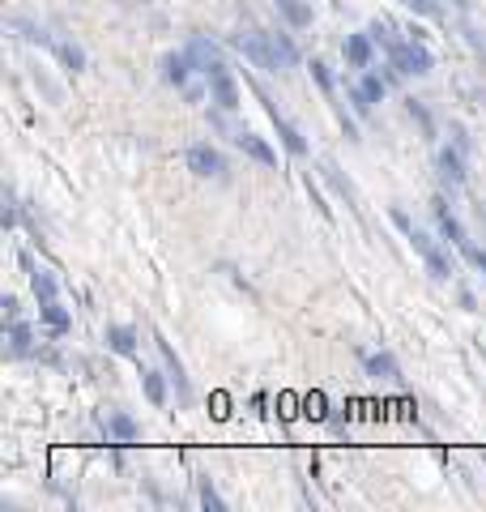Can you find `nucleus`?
I'll return each mask as SVG.
<instances>
[{
	"label": "nucleus",
	"mask_w": 486,
	"mask_h": 512,
	"mask_svg": "<svg viewBox=\"0 0 486 512\" xmlns=\"http://www.w3.org/2000/svg\"><path fill=\"white\" fill-rule=\"evenodd\" d=\"M367 376H371V380L401 384V367H397V359H393V350H380V355H367Z\"/></svg>",
	"instance_id": "16"
},
{
	"label": "nucleus",
	"mask_w": 486,
	"mask_h": 512,
	"mask_svg": "<svg viewBox=\"0 0 486 512\" xmlns=\"http://www.w3.org/2000/svg\"><path fill=\"white\" fill-rule=\"evenodd\" d=\"M184 52L192 56V64H197V73H205V69H209V64H214V60H222L218 43L209 39V35H192V43L184 47Z\"/></svg>",
	"instance_id": "17"
},
{
	"label": "nucleus",
	"mask_w": 486,
	"mask_h": 512,
	"mask_svg": "<svg viewBox=\"0 0 486 512\" xmlns=\"http://www.w3.org/2000/svg\"><path fill=\"white\" fill-rule=\"evenodd\" d=\"M367 35L384 47L388 64H393L401 77H427V73L435 69V56H431L427 39H414V35H410V39H401V35H393V22H384V18L371 22V26H367Z\"/></svg>",
	"instance_id": "1"
},
{
	"label": "nucleus",
	"mask_w": 486,
	"mask_h": 512,
	"mask_svg": "<svg viewBox=\"0 0 486 512\" xmlns=\"http://www.w3.org/2000/svg\"><path fill=\"white\" fill-rule=\"evenodd\" d=\"M478 214H482V222H486V210H482V205H478Z\"/></svg>",
	"instance_id": "36"
},
{
	"label": "nucleus",
	"mask_w": 486,
	"mask_h": 512,
	"mask_svg": "<svg viewBox=\"0 0 486 512\" xmlns=\"http://www.w3.org/2000/svg\"><path fill=\"white\" fill-rule=\"evenodd\" d=\"M388 218H393V227H397L405 239H410V248L423 256V265L431 269V278H435V282H448L452 274H457V269H452L448 248H444V244H435V239H431L423 227H414L410 214H405V210H388Z\"/></svg>",
	"instance_id": "2"
},
{
	"label": "nucleus",
	"mask_w": 486,
	"mask_h": 512,
	"mask_svg": "<svg viewBox=\"0 0 486 512\" xmlns=\"http://www.w3.org/2000/svg\"><path fill=\"white\" fill-rule=\"evenodd\" d=\"M461 308L465 312H478V303H474V295H469V291H461Z\"/></svg>",
	"instance_id": "34"
},
{
	"label": "nucleus",
	"mask_w": 486,
	"mask_h": 512,
	"mask_svg": "<svg viewBox=\"0 0 486 512\" xmlns=\"http://www.w3.org/2000/svg\"><path fill=\"white\" fill-rule=\"evenodd\" d=\"M431 214H435V227H440V235H444L457 252H465L469 244H474V239H469V231H465V222L452 214V205H448L444 197H435V201H431Z\"/></svg>",
	"instance_id": "8"
},
{
	"label": "nucleus",
	"mask_w": 486,
	"mask_h": 512,
	"mask_svg": "<svg viewBox=\"0 0 486 512\" xmlns=\"http://www.w3.org/2000/svg\"><path fill=\"white\" fill-rule=\"evenodd\" d=\"M192 73H197V64H192L188 52H167L162 56V82L175 86V90H192Z\"/></svg>",
	"instance_id": "10"
},
{
	"label": "nucleus",
	"mask_w": 486,
	"mask_h": 512,
	"mask_svg": "<svg viewBox=\"0 0 486 512\" xmlns=\"http://www.w3.org/2000/svg\"><path fill=\"white\" fill-rule=\"evenodd\" d=\"M5 355L9 359H30L35 355V329L26 320H5Z\"/></svg>",
	"instance_id": "11"
},
{
	"label": "nucleus",
	"mask_w": 486,
	"mask_h": 512,
	"mask_svg": "<svg viewBox=\"0 0 486 512\" xmlns=\"http://www.w3.org/2000/svg\"><path fill=\"white\" fill-rule=\"evenodd\" d=\"M273 52H278V64H282V73L286 69H299V47H295V39L290 35H282V30H273Z\"/></svg>",
	"instance_id": "22"
},
{
	"label": "nucleus",
	"mask_w": 486,
	"mask_h": 512,
	"mask_svg": "<svg viewBox=\"0 0 486 512\" xmlns=\"http://www.w3.org/2000/svg\"><path fill=\"white\" fill-rule=\"evenodd\" d=\"M452 5H457V9H469V0H452Z\"/></svg>",
	"instance_id": "35"
},
{
	"label": "nucleus",
	"mask_w": 486,
	"mask_h": 512,
	"mask_svg": "<svg viewBox=\"0 0 486 512\" xmlns=\"http://www.w3.org/2000/svg\"><path fill=\"white\" fill-rule=\"evenodd\" d=\"M197 495H201V508H209V512H226V500L218 495V487L209 483V478H201V483H197Z\"/></svg>",
	"instance_id": "24"
},
{
	"label": "nucleus",
	"mask_w": 486,
	"mask_h": 512,
	"mask_svg": "<svg viewBox=\"0 0 486 512\" xmlns=\"http://www.w3.org/2000/svg\"><path fill=\"white\" fill-rule=\"evenodd\" d=\"M107 431H111V436H116L120 444H133V440H137V423L128 419V414H111V419H107Z\"/></svg>",
	"instance_id": "23"
},
{
	"label": "nucleus",
	"mask_w": 486,
	"mask_h": 512,
	"mask_svg": "<svg viewBox=\"0 0 486 512\" xmlns=\"http://www.w3.org/2000/svg\"><path fill=\"white\" fill-rule=\"evenodd\" d=\"M5 320H22V308H18V299L5 295Z\"/></svg>",
	"instance_id": "32"
},
{
	"label": "nucleus",
	"mask_w": 486,
	"mask_h": 512,
	"mask_svg": "<svg viewBox=\"0 0 486 512\" xmlns=\"http://www.w3.org/2000/svg\"><path fill=\"white\" fill-rule=\"evenodd\" d=\"M461 256H465V261H469V265H474V269H482V278H486V248H478V244H469V248H465Z\"/></svg>",
	"instance_id": "31"
},
{
	"label": "nucleus",
	"mask_w": 486,
	"mask_h": 512,
	"mask_svg": "<svg viewBox=\"0 0 486 512\" xmlns=\"http://www.w3.org/2000/svg\"><path fill=\"white\" fill-rule=\"evenodd\" d=\"M312 77H316V86L324 90V99H337V86H333L329 64H324V60H312Z\"/></svg>",
	"instance_id": "27"
},
{
	"label": "nucleus",
	"mask_w": 486,
	"mask_h": 512,
	"mask_svg": "<svg viewBox=\"0 0 486 512\" xmlns=\"http://www.w3.org/2000/svg\"><path fill=\"white\" fill-rule=\"evenodd\" d=\"M435 167H440V184L448 192L465 188V150L461 146H444L440 154H435Z\"/></svg>",
	"instance_id": "9"
},
{
	"label": "nucleus",
	"mask_w": 486,
	"mask_h": 512,
	"mask_svg": "<svg viewBox=\"0 0 486 512\" xmlns=\"http://www.w3.org/2000/svg\"><path fill=\"white\" fill-rule=\"evenodd\" d=\"M154 346H158V359H162V367H167L171 384H175V402H180V406H192V380H188L184 359L175 355V346L162 338V333H154Z\"/></svg>",
	"instance_id": "5"
},
{
	"label": "nucleus",
	"mask_w": 486,
	"mask_h": 512,
	"mask_svg": "<svg viewBox=\"0 0 486 512\" xmlns=\"http://www.w3.org/2000/svg\"><path fill=\"white\" fill-rule=\"evenodd\" d=\"M137 329L133 325H107V346L116 350V355H124V359H137Z\"/></svg>",
	"instance_id": "15"
},
{
	"label": "nucleus",
	"mask_w": 486,
	"mask_h": 512,
	"mask_svg": "<svg viewBox=\"0 0 486 512\" xmlns=\"http://www.w3.org/2000/svg\"><path fill=\"white\" fill-rule=\"evenodd\" d=\"M342 52H346L350 69H371V60H376V39H371L367 30H363V35H346Z\"/></svg>",
	"instance_id": "13"
},
{
	"label": "nucleus",
	"mask_w": 486,
	"mask_h": 512,
	"mask_svg": "<svg viewBox=\"0 0 486 512\" xmlns=\"http://www.w3.org/2000/svg\"><path fill=\"white\" fill-rule=\"evenodd\" d=\"M167 372H158V367H141V393H145V402L150 406H167L171 402V389H167Z\"/></svg>",
	"instance_id": "14"
},
{
	"label": "nucleus",
	"mask_w": 486,
	"mask_h": 512,
	"mask_svg": "<svg viewBox=\"0 0 486 512\" xmlns=\"http://www.w3.org/2000/svg\"><path fill=\"white\" fill-rule=\"evenodd\" d=\"M52 52H56V60H60L69 73H81V69H86V52H81L73 39H56V43H52Z\"/></svg>",
	"instance_id": "20"
},
{
	"label": "nucleus",
	"mask_w": 486,
	"mask_h": 512,
	"mask_svg": "<svg viewBox=\"0 0 486 512\" xmlns=\"http://www.w3.org/2000/svg\"><path fill=\"white\" fill-rule=\"evenodd\" d=\"M256 99H261V107H265V116L273 120V128H278V137H282V146H286V154H295V158H307V137L299 133L295 124H290L286 116H282V107L269 99V94L256 86Z\"/></svg>",
	"instance_id": "6"
},
{
	"label": "nucleus",
	"mask_w": 486,
	"mask_h": 512,
	"mask_svg": "<svg viewBox=\"0 0 486 512\" xmlns=\"http://www.w3.org/2000/svg\"><path fill=\"white\" fill-rule=\"evenodd\" d=\"M405 111H410V116L418 120V128H423L427 137H435V120H431V111H427L423 103H418V99H405Z\"/></svg>",
	"instance_id": "28"
},
{
	"label": "nucleus",
	"mask_w": 486,
	"mask_h": 512,
	"mask_svg": "<svg viewBox=\"0 0 486 512\" xmlns=\"http://www.w3.org/2000/svg\"><path fill=\"white\" fill-rule=\"evenodd\" d=\"M201 77H205L209 103H214L218 111H226V116H235V111H239V103H243V94H239L235 73L226 69V60H214V64H209V69H205Z\"/></svg>",
	"instance_id": "3"
},
{
	"label": "nucleus",
	"mask_w": 486,
	"mask_h": 512,
	"mask_svg": "<svg viewBox=\"0 0 486 512\" xmlns=\"http://www.w3.org/2000/svg\"><path fill=\"white\" fill-rule=\"evenodd\" d=\"M363 94H367V99H371V107H376V103H384V94H388V82H384V77H376V73H363Z\"/></svg>",
	"instance_id": "26"
},
{
	"label": "nucleus",
	"mask_w": 486,
	"mask_h": 512,
	"mask_svg": "<svg viewBox=\"0 0 486 512\" xmlns=\"http://www.w3.org/2000/svg\"><path fill=\"white\" fill-rule=\"evenodd\" d=\"M39 320H43V325L52 329V333H69V329H73V316L64 312V303H60V299L39 303Z\"/></svg>",
	"instance_id": "18"
},
{
	"label": "nucleus",
	"mask_w": 486,
	"mask_h": 512,
	"mask_svg": "<svg viewBox=\"0 0 486 512\" xmlns=\"http://www.w3.org/2000/svg\"><path fill=\"white\" fill-rule=\"evenodd\" d=\"M235 47L248 56L261 73H282L278 64V52H273V30H239L235 35Z\"/></svg>",
	"instance_id": "4"
},
{
	"label": "nucleus",
	"mask_w": 486,
	"mask_h": 512,
	"mask_svg": "<svg viewBox=\"0 0 486 512\" xmlns=\"http://www.w3.org/2000/svg\"><path fill=\"white\" fill-rule=\"evenodd\" d=\"M273 9H278V18L286 26H295V30H307L316 22V9H312V0H269Z\"/></svg>",
	"instance_id": "12"
},
{
	"label": "nucleus",
	"mask_w": 486,
	"mask_h": 512,
	"mask_svg": "<svg viewBox=\"0 0 486 512\" xmlns=\"http://www.w3.org/2000/svg\"><path fill=\"white\" fill-rule=\"evenodd\" d=\"M188 171L197 175V180H226V158L218 146H209V141H197V146H188Z\"/></svg>",
	"instance_id": "7"
},
{
	"label": "nucleus",
	"mask_w": 486,
	"mask_h": 512,
	"mask_svg": "<svg viewBox=\"0 0 486 512\" xmlns=\"http://www.w3.org/2000/svg\"><path fill=\"white\" fill-rule=\"evenodd\" d=\"M320 171H324V180H329V184H333V188L342 192V197H346V201L354 205V210H359V192H354V184H350L346 175H342V167H337L333 158H324V163H320Z\"/></svg>",
	"instance_id": "19"
},
{
	"label": "nucleus",
	"mask_w": 486,
	"mask_h": 512,
	"mask_svg": "<svg viewBox=\"0 0 486 512\" xmlns=\"http://www.w3.org/2000/svg\"><path fill=\"white\" fill-rule=\"evenodd\" d=\"M18 218H22V205H18V197H13V188H5V210H0V227L13 231V227H18Z\"/></svg>",
	"instance_id": "25"
},
{
	"label": "nucleus",
	"mask_w": 486,
	"mask_h": 512,
	"mask_svg": "<svg viewBox=\"0 0 486 512\" xmlns=\"http://www.w3.org/2000/svg\"><path fill=\"white\" fill-rule=\"evenodd\" d=\"M397 5L418 13V18H440V5H435V0H397Z\"/></svg>",
	"instance_id": "29"
},
{
	"label": "nucleus",
	"mask_w": 486,
	"mask_h": 512,
	"mask_svg": "<svg viewBox=\"0 0 486 512\" xmlns=\"http://www.w3.org/2000/svg\"><path fill=\"white\" fill-rule=\"evenodd\" d=\"M346 94H350V103H354V111H359V116H371V111H376V107H371V99L363 94V86H350Z\"/></svg>",
	"instance_id": "30"
},
{
	"label": "nucleus",
	"mask_w": 486,
	"mask_h": 512,
	"mask_svg": "<svg viewBox=\"0 0 486 512\" xmlns=\"http://www.w3.org/2000/svg\"><path fill=\"white\" fill-rule=\"evenodd\" d=\"M30 291H35L39 303H47V299H60V282L52 269H35V274H30Z\"/></svg>",
	"instance_id": "21"
},
{
	"label": "nucleus",
	"mask_w": 486,
	"mask_h": 512,
	"mask_svg": "<svg viewBox=\"0 0 486 512\" xmlns=\"http://www.w3.org/2000/svg\"><path fill=\"white\" fill-rule=\"evenodd\" d=\"M18 261H22V269H26V274H35V269H39V265H35V256H30V252H22Z\"/></svg>",
	"instance_id": "33"
}]
</instances>
